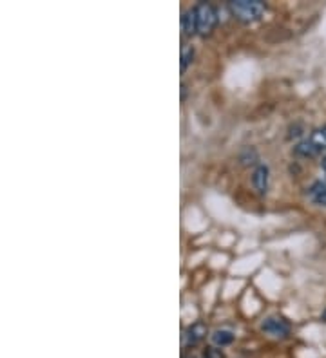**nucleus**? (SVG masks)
<instances>
[{"label":"nucleus","instance_id":"obj_11","mask_svg":"<svg viewBox=\"0 0 326 358\" xmlns=\"http://www.w3.org/2000/svg\"><path fill=\"white\" fill-rule=\"evenodd\" d=\"M192 60H194V48L183 49V53H182V71H187L189 63H192Z\"/></svg>","mask_w":326,"mask_h":358},{"label":"nucleus","instance_id":"obj_1","mask_svg":"<svg viewBox=\"0 0 326 358\" xmlns=\"http://www.w3.org/2000/svg\"><path fill=\"white\" fill-rule=\"evenodd\" d=\"M232 14L236 19L245 22V24H250V22H256L265 14L267 6L261 0H234L229 4Z\"/></svg>","mask_w":326,"mask_h":358},{"label":"nucleus","instance_id":"obj_7","mask_svg":"<svg viewBox=\"0 0 326 358\" xmlns=\"http://www.w3.org/2000/svg\"><path fill=\"white\" fill-rule=\"evenodd\" d=\"M182 28H183V31H185V34H189V37H192V34L198 33L196 11H194V8H192V10H187L185 13H183Z\"/></svg>","mask_w":326,"mask_h":358},{"label":"nucleus","instance_id":"obj_8","mask_svg":"<svg viewBox=\"0 0 326 358\" xmlns=\"http://www.w3.org/2000/svg\"><path fill=\"white\" fill-rule=\"evenodd\" d=\"M310 197H312L316 205L325 206L326 208V185H321V183L314 185V188L310 190Z\"/></svg>","mask_w":326,"mask_h":358},{"label":"nucleus","instance_id":"obj_12","mask_svg":"<svg viewBox=\"0 0 326 358\" xmlns=\"http://www.w3.org/2000/svg\"><path fill=\"white\" fill-rule=\"evenodd\" d=\"M203 357H205V358H225V357H223V351H221L220 348H209Z\"/></svg>","mask_w":326,"mask_h":358},{"label":"nucleus","instance_id":"obj_14","mask_svg":"<svg viewBox=\"0 0 326 358\" xmlns=\"http://www.w3.org/2000/svg\"><path fill=\"white\" fill-rule=\"evenodd\" d=\"M321 319H323V320H325V322H326V310H325V311H323V315H321Z\"/></svg>","mask_w":326,"mask_h":358},{"label":"nucleus","instance_id":"obj_13","mask_svg":"<svg viewBox=\"0 0 326 358\" xmlns=\"http://www.w3.org/2000/svg\"><path fill=\"white\" fill-rule=\"evenodd\" d=\"M321 168H323V172H325V176H326V156H323V161H321Z\"/></svg>","mask_w":326,"mask_h":358},{"label":"nucleus","instance_id":"obj_9","mask_svg":"<svg viewBox=\"0 0 326 358\" xmlns=\"http://www.w3.org/2000/svg\"><path fill=\"white\" fill-rule=\"evenodd\" d=\"M317 152H321V150L310 141V138L296 145V154H299V156H316Z\"/></svg>","mask_w":326,"mask_h":358},{"label":"nucleus","instance_id":"obj_10","mask_svg":"<svg viewBox=\"0 0 326 358\" xmlns=\"http://www.w3.org/2000/svg\"><path fill=\"white\" fill-rule=\"evenodd\" d=\"M310 141H312V143L316 145L319 150L326 148V125H325V127H321L319 130H316V132L310 136Z\"/></svg>","mask_w":326,"mask_h":358},{"label":"nucleus","instance_id":"obj_2","mask_svg":"<svg viewBox=\"0 0 326 358\" xmlns=\"http://www.w3.org/2000/svg\"><path fill=\"white\" fill-rule=\"evenodd\" d=\"M194 11H196L198 34H202V37L211 34L212 29L216 28L218 24L216 10H214L211 4H207V2H200V4L194 8Z\"/></svg>","mask_w":326,"mask_h":358},{"label":"nucleus","instance_id":"obj_15","mask_svg":"<svg viewBox=\"0 0 326 358\" xmlns=\"http://www.w3.org/2000/svg\"><path fill=\"white\" fill-rule=\"evenodd\" d=\"M183 358H194V357H192V355H191V357H183Z\"/></svg>","mask_w":326,"mask_h":358},{"label":"nucleus","instance_id":"obj_3","mask_svg":"<svg viewBox=\"0 0 326 358\" xmlns=\"http://www.w3.org/2000/svg\"><path fill=\"white\" fill-rule=\"evenodd\" d=\"M290 330H292L290 322L279 315H269L261 322V331L272 337V339H287L290 335Z\"/></svg>","mask_w":326,"mask_h":358},{"label":"nucleus","instance_id":"obj_5","mask_svg":"<svg viewBox=\"0 0 326 358\" xmlns=\"http://www.w3.org/2000/svg\"><path fill=\"white\" fill-rule=\"evenodd\" d=\"M269 179H270V170L267 165H258L254 168V174H252V185H254L256 190L265 196L267 190H269Z\"/></svg>","mask_w":326,"mask_h":358},{"label":"nucleus","instance_id":"obj_6","mask_svg":"<svg viewBox=\"0 0 326 358\" xmlns=\"http://www.w3.org/2000/svg\"><path fill=\"white\" fill-rule=\"evenodd\" d=\"M236 335L232 330H216L211 335V342L214 344V348H227L234 342Z\"/></svg>","mask_w":326,"mask_h":358},{"label":"nucleus","instance_id":"obj_4","mask_svg":"<svg viewBox=\"0 0 326 358\" xmlns=\"http://www.w3.org/2000/svg\"><path fill=\"white\" fill-rule=\"evenodd\" d=\"M207 337V326L203 322H194L192 326H189L185 333H183V342L189 348H194V346L202 344Z\"/></svg>","mask_w":326,"mask_h":358}]
</instances>
